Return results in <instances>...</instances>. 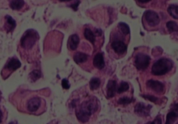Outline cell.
<instances>
[{"label": "cell", "mask_w": 178, "mask_h": 124, "mask_svg": "<svg viewBox=\"0 0 178 124\" xmlns=\"http://www.w3.org/2000/svg\"><path fill=\"white\" fill-rule=\"evenodd\" d=\"M166 27H167L168 31L170 33L177 32L178 31V25L173 21H169L166 24Z\"/></svg>", "instance_id": "21"}, {"label": "cell", "mask_w": 178, "mask_h": 124, "mask_svg": "<svg viewBox=\"0 0 178 124\" xmlns=\"http://www.w3.org/2000/svg\"><path fill=\"white\" fill-rule=\"evenodd\" d=\"M178 118V103L174 104L172 106L171 110L168 112L166 116V124L173 123Z\"/></svg>", "instance_id": "9"}, {"label": "cell", "mask_w": 178, "mask_h": 124, "mask_svg": "<svg viewBox=\"0 0 178 124\" xmlns=\"http://www.w3.org/2000/svg\"><path fill=\"white\" fill-rule=\"evenodd\" d=\"M80 0H76V1L75 2V3H73V4L70 5V6L75 11H77V9H78V6H79V5H80Z\"/></svg>", "instance_id": "28"}, {"label": "cell", "mask_w": 178, "mask_h": 124, "mask_svg": "<svg viewBox=\"0 0 178 124\" xmlns=\"http://www.w3.org/2000/svg\"><path fill=\"white\" fill-rule=\"evenodd\" d=\"M93 65L98 69H103L105 66V63L104 60V56L102 53H97L93 59Z\"/></svg>", "instance_id": "13"}, {"label": "cell", "mask_w": 178, "mask_h": 124, "mask_svg": "<svg viewBox=\"0 0 178 124\" xmlns=\"http://www.w3.org/2000/svg\"><path fill=\"white\" fill-rule=\"evenodd\" d=\"M59 1H60V2H69V1H70V0H59Z\"/></svg>", "instance_id": "32"}, {"label": "cell", "mask_w": 178, "mask_h": 124, "mask_svg": "<svg viewBox=\"0 0 178 124\" xmlns=\"http://www.w3.org/2000/svg\"><path fill=\"white\" fill-rule=\"evenodd\" d=\"M2 118H3V114L1 109H0V123H2Z\"/></svg>", "instance_id": "31"}, {"label": "cell", "mask_w": 178, "mask_h": 124, "mask_svg": "<svg viewBox=\"0 0 178 124\" xmlns=\"http://www.w3.org/2000/svg\"><path fill=\"white\" fill-rule=\"evenodd\" d=\"M129 88V84L127 82H122L120 85L117 87L116 92L118 93V94H122V93L127 92Z\"/></svg>", "instance_id": "22"}, {"label": "cell", "mask_w": 178, "mask_h": 124, "mask_svg": "<svg viewBox=\"0 0 178 124\" xmlns=\"http://www.w3.org/2000/svg\"><path fill=\"white\" fill-rule=\"evenodd\" d=\"M61 85H62V87H63V88L65 89H68L70 87V85L69 83V81H67V79H66V78H64V79L62 80Z\"/></svg>", "instance_id": "27"}, {"label": "cell", "mask_w": 178, "mask_h": 124, "mask_svg": "<svg viewBox=\"0 0 178 124\" xmlns=\"http://www.w3.org/2000/svg\"><path fill=\"white\" fill-rule=\"evenodd\" d=\"M38 39L39 34L36 30L28 29L22 36L20 40L21 46L25 49H32Z\"/></svg>", "instance_id": "3"}, {"label": "cell", "mask_w": 178, "mask_h": 124, "mask_svg": "<svg viewBox=\"0 0 178 124\" xmlns=\"http://www.w3.org/2000/svg\"><path fill=\"white\" fill-rule=\"evenodd\" d=\"M84 35L86 40H88L89 42H91L92 44H94L95 41V35L91 30L89 29V28H86V29L84 30Z\"/></svg>", "instance_id": "18"}, {"label": "cell", "mask_w": 178, "mask_h": 124, "mask_svg": "<svg viewBox=\"0 0 178 124\" xmlns=\"http://www.w3.org/2000/svg\"><path fill=\"white\" fill-rule=\"evenodd\" d=\"M138 1L141 3H147L150 2L151 0H138Z\"/></svg>", "instance_id": "30"}, {"label": "cell", "mask_w": 178, "mask_h": 124, "mask_svg": "<svg viewBox=\"0 0 178 124\" xmlns=\"http://www.w3.org/2000/svg\"><path fill=\"white\" fill-rule=\"evenodd\" d=\"M148 124H150V123H157V124H161L162 123V119H160V118L159 117H157L156 119H155L153 122H149V123H148Z\"/></svg>", "instance_id": "29"}, {"label": "cell", "mask_w": 178, "mask_h": 124, "mask_svg": "<svg viewBox=\"0 0 178 124\" xmlns=\"http://www.w3.org/2000/svg\"><path fill=\"white\" fill-rule=\"evenodd\" d=\"M98 105L97 101L89 99L81 103L80 108L76 110V116L81 123H86L90 119V117L97 111Z\"/></svg>", "instance_id": "1"}, {"label": "cell", "mask_w": 178, "mask_h": 124, "mask_svg": "<svg viewBox=\"0 0 178 124\" xmlns=\"http://www.w3.org/2000/svg\"><path fill=\"white\" fill-rule=\"evenodd\" d=\"M5 19H6L5 29L7 30V32L13 31L14 29L16 27L15 20L10 15H6Z\"/></svg>", "instance_id": "15"}, {"label": "cell", "mask_w": 178, "mask_h": 124, "mask_svg": "<svg viewBox=\"0 0 178 124\" xmlns=\"http://www.w3.org/2000/svg\"><path fill=\"white\" fill-rule=\"evenodd\" d=\"M101 81L100 80V78H93L90 81L89 85L90 88L91 90H95L99 88V87L100 86Z\"/></svg>", "instance_id": "20"}, {"label": "cell", "mask_w": 178, "mask_h": 124, "mask_svg": "<svg viewBox=\"0 0 178 124\" xmlns=\"http://www.w3.org/2000/svg\"><path fill=\"white\" fill-rule=\"evenodd\" d=\"M106 93H107V97L108 98H113L115 96V92L117 89V83L115 81L110 80L109 81L108 84L106 86Z\"/></svg>", "instance_id": "11"}, {"label": "cell", "mask_w": 178, "mask_h": 124, "mask_svg": "<svg viewBox=\"0 0 178 124\" xmlns=\"http://www.w3.org/2000/svg\"><path fill=\"white\" fill-rule=\"evenodd\" d=\"M152 105H146L143 103H138L134 108L135 113L139 117H148L150 113Z\"/></svg>", "instance_id": "6"}, {"label": "cell", "mask_w": 178, "mask_h": 124, "mask_svg": "<svg viewBox=\"0 0 178 124\" xmlns=\"http://www.w3.org/2000/svg\"><path fill=\"white\" fill-rule=\"evenodd\" d=\"M41 104V100L40 98L33 97L30 98L27 102V110L30 112H36L38 110Z\"/></svg>", "instance_id": "7"}, {"label": "cell", "mask_w": 178, "mask_h": 124, "mask_svg": "<svg viewBox=\"0 0 178 124\" xmlns=\"http://www.w3.org/2000/svg\"><path fill=\"white\" fill-rule=\"evenodd\" d=\"M173 63L167 58H161L155 62L152 67V74L154 76H163L173 68Z\"/></svg>", "instance_id": "2"}, {"label": "cell", "mask_w": 178, "mask_h": 124, "mask_svg": "<svg viewBox=\"0 0 178 124\" xmlns=\"http://www.w3.org/2000/svg\"><path fill=\"white\" fill-rule=\"evenodd\" d=\"M168 12L172 18L178 19V5L172 4L168 8Z\"/></svg>", "instance_id": "19"}, {"label": "cell", "mask_w": 178, "mask_h": 124, "mask_svg": "<svg viewBox=\"0 0 178 124\" xmlns=\"http://www.w3.org/2000/svg\"><path fill=\"white\" fill-rule=\"evenodd\" d=\"M41 77V73L39 70H33L29 74V78L32 81L35 82Z\"/></svg>", "instance_id": "24"}, {"label": "cell", "mask_w": 178, "mask_h": 124, "mask_svg": "<svg viewBox=\"0 0 178 124\" xmlns=\"http://www.w3.org/2000/svg\"><path fill=\"white\" fill-rule=\"evenodd\" d=\"M88 58H89V56L86 55V53H84L81 52H77L75 54L74 57H73V59H74V61L77 64H81V63H84V62H86L87 60H88Z\"/></svg>", "instance_id": "16"}, {"label": "cell", "mask_w": 178, "mask_h": 124, "mask_svg": "<svg viewBox=\"0 0 178 124\" xmlns=\"http://www.w3.org/2000/svg\"><path fill=\"white\" fill-rule=\"evenodd\" d=\"M118 27L120 29L121 31L123 33L124 35H128L130 33V29H129V27L128 24L126 23H124V22H120L118 24Z\"/></svg>", "instance_id": "23"}, {"label": "cell", "mask_w": 178, "mask_h": 124, "mask_svg": "<svg viewBox=\"0 0 178 124\" xmlns=\"http://www.w3.org/2000/svg\"><path fill=\"white\" fill-rule=\"evenodd\" d=\"M147 86L155 92L158 93V94H161V93H163V91H164V85L157 81H148L147 82Z\"/></svg>", "instance_id": "8"}, {"label": "cell", "mask_w": 178, "mask_h": 124, "mask_svg": "<svg viewBox=\"0 0 178 124\" xmlns=\"http://www.w3.org/2000/svg\"><path fill=\"white\" fill-rule=\"evenodd\" d=\"M144 18L149 26L155 27L159 24L160 19L157 13L152 10H147L144 13Z\"/></svg>", "instance_id": "5"}, {"label": "cell", "mask_w": 178, "mask_h": 124, "mask_svg": "<svg viewBox=\"0 0 178 124\" xmlns=\"http://www.w3.org/2000/svg\"><path fill=\"white\" fill-rule=\"evenodd\" d=\"M79 44H80V38L77 34H73L70 36L67 41V46L70 50L75 51L77 49Z\"/></svg>", "instance_id": "14"}, {"label": "cell", "mask_w": 178, "mask_h": 124, "mask_svg": "<svg viewBox=\"0 0 178 124\" xmlns=\"http://www.w3.org/2000/svg\"><path fill=\"white\" fill-rule=\"evenodd\" d=\"M134 101L133 98H130L128 97H123L119 98L118 101V103L120 104V105H128V104L132 103Z\"/></svg>", "instance_id": "25"}, {"label": "cell", "mask_w": 178, "mask_h": 124, "mask_svg": "<svg viewBox=\"0 0 178 124\" xmlns=\"http://www.w3.org/2000/svg\"><path fill=\"white\" fill-rule=\"evenodd\" d=\"M141 97H143L144 98H145V99H147V100L151 101V102L154 103H156L158 101V98L157 97H154V96H152V95H141Z\"/></svg>", "instance_id": "26"}, {"label": "cell", "mask_w": 178, "mask_h": 124, "mask_svg": "<svg viewBox=\"0 0 178 124\" xmlns=\"http://www.w3.org/2000/svg\"><path fill=\"white\" fill-rule=\"evenodd\" d=\"M24 0H11L10 7L11 9L18 10L24 6Z\"/></svg>", "instance_id": "17"}, {"label": "cell", "mask_w": 178, "mask_h": 124, "mask_svg": "<svg viewBox=\"0 0 178 124\" xmlns=\"http://www.w3.org/2000/svg\"><path fill=\"white\" fill-rule=\"evenodd\" d=\"M0 101H1V97H0Z\"/></svg>", "instance_id": "33"}, {"label": "cell", "mask_w": 178, "mask_h": 124, "mask_svg": "<svg viewBox=\"0 0 178 124\" xmlns=\"http://www.w3.org/2000/svg\"><path fill=\"white\" fill-rule=\"evenodd\" d=\"M150 63V56L144 53H138L134 58V65L138 70H144L148 67Z\"/></svg>", "instance_id": "4"}, {"label": "cell", "mask_w": 178, "mask_h": 124, "mask_svg": "<svg viewBox=\"0 0 178 124\" xmlns=\"http://www.w3.org/2000/svg\"><path fill=\"white\" fill-rule=\"evenodd\" d=\"M111 48L118 54H123L126 52L128 47L123 42L117 40L112 42Z\"/></svg>", "instance_id": "10"}, {"label": "cell", "mask_w": 178, "mask_h": 124, "mask_svg": "<svg viewBox=\"0 0 178 124\" xmlns=\"http://www.w3.org/2000/svg\"><path fill=\"white\" fill-rule=\"evenodd\" d=\"M21 67V63L18 58H13L10 59L8 61V63L6 64V67L10 71L14 72L15 70L18 69L20 67Z\"/></svg>", "instance_id": "12"}]
</instances>
